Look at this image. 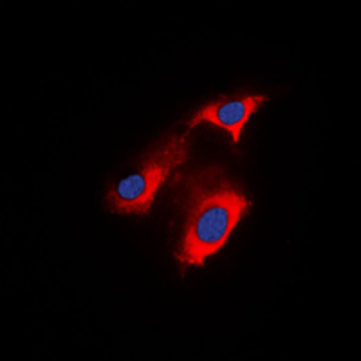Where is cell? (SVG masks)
<instances>
[{
  "label": "cell",
  "mask_w": 361,
  "mask_h": 361,
  "mask_svg": "<svg viewBox=\"0 0 361 361\" xmlns=\"http://www.w3.org/2000/svg\"><path fill=\"white\" fill-rule=\"evenodd\" d=\"M185 192L186 221L176 259L185 266H204V259L226 244L251 201L226 177L221 166H206L173 177Z\"/></svg>",
  "instance_id": "6da1fadb"
},
{
  "label": "cell",
  "mask_w": 361,
  "mask_h": 361,
  "mask_svg": "<svg viewBox=\"0 0 361 361\" xmlns=\"http://www.w3.org/2000/svg\"><path fill=\"white\" fill-rule=\"evenodd\" d=\"M188 137L185 134H172L161 141L140 164V169L123 177L114 188L107 192L105 206L111 214L148 215L152 209L157 190L166 183L170 172L188 159Z\"/></svg>",
  "instance_id": "7a4b0ae2"
},
{
  "label": "cell",
  "mask_w": 361,
  "mask_h": 361,
  "mask_svg": "<svg viewBox=\"0 0 361 361\" xmlns=\"http://www.w3.org/2000/svg\"><path fill=\"white\" fill-rule=\"evenodd\" d=\"M266 102L267 96L264 94L221 96V98L197 109V112L188 119L186 125H188V128H193L199 123H212L230 132L231 143L237 145L240 141V134H243V128L247 123V119Z\"/></svg>",
  "instance_id": "3957f363"
}]
</instances>
